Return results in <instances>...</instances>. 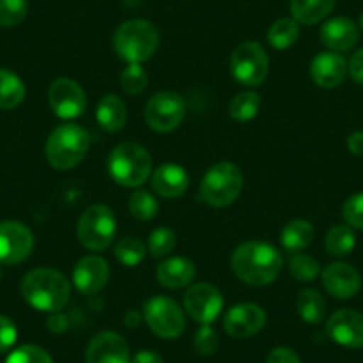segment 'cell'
<instances>
[{"label": "cell", "instance_id": "1", "mask_svg": "<svg viewBox=\"0 0 363 363\" xmlns=\"http://www.w3.org/2000/svg\"><path fill=\"white\" fill-rule=\"evenodd\" d=\"M284 267L281 253L272 244L250 240L235 247L232 255V271L240 281L253 287H264L280 277Z\"/></svg>", "mask_w": 363, "mask_h": 363}, {"label": "cell", "instance_id": "2", "mask_svg": "<svg viewBox=\"0 0 363 363\" xmlns=\"http://www.w3.org/2000/svg\"><path fill=\"white\" fill-rule=\"evenodd\" d=\"M20 292L33 308L57 313L68 305L72 285L62 272L50 267H40L33 269L23 277Z\"/></svg>", "mask_w": 363, "mask_h": 363}, {"label": "cell", "instance_id": "3", "mask_svg": "<svg viewBox=\"0 0 363 363\" xmlns=\"http://www.w3.org/2000/svg\"><path fill=\"white\" fill-rule=\"evenodd\" d=\"M160 43L159 29L143 18L127 20L113 36L114 52L128 65H143L150 61Z\"/></svg>", "mask_w": 363, "mask_h": 363}, {"label": "cell", "instance_id": "4", "mask_svg": "<svg viewBox=\"0 0 363 363\" xmlns=\"http://www.w3.org/2000/svg\"><path fill=\"white\" fill-rule=\"evenodd\" d=\"M91 146L89 132L79 123H62L47 139V160L54 169L68 171L84 160Z\"/></svg>", "mask_w": 363, "mask_h": 363}, {"label": "cell", "instance_id": "5", "mask_svg": "<svg viewBox=\"0 0 363 363\" xmlns=\"http://www.w3.org/2000/svg\"><path fill=\"white\" fill-rule=\"evenodd\" d=\"M107 169L118 186L139 187L152 177V155L139 143H120L107 159Z\"/></svg>", "mask_w": 363, "mask_h": 363}, {"label": "cell", "instance_id": "6", "mask_svg": "<svg viewBox=\"0 0 363 363\" xmlns=\"http://www.w3.org/2000/svg\"><path fill=\"white\" fill-rule=\"evenodd\" d=\"M242 171L233 162H218L205 173L200 184V196L207 205L223 208L232 205L242 193Z\"/></svg>", "mask_w": 363, "mask_h": 363}, {"label": "cell", "instance_id": "7", "mask_svg": "<svg viewBox=\"0 0 363 363\" xmlns=\"http://www.w3.org/2000/svg\"><path fill=\"white\" fill-rule=\"evenodd\" d=\"M116 235V216L107 205H91L80 216L77 225L79 242L89 251H104Z\"/></svg>", "mask_w": 363, "mask_h": 363}, {"label": "cell", "instance_id": "8", "mask_svg": "<svg viewBox=\"0 0 363 363\" xmlns=\"http://www.w3.org/2000/svg\"><path fill=\"white\" fill-rule=\"evenodd\" d=\"M230 69L237 82L257 87L269 75V57L264 47L257 41H242L237 45L230 57Z\"/></svg>", "mask_w": 363, "mask_h": 363}, {"label": "cell", "instance_id": "9", "mask_svg": "<svg viewBox=\"0 0 363 363\" xmlns=\"http://www.w3.org/2000/svg\"><path fill=\"white\" fill-rule=\"evenodd\" d=\"M145 320L159 338L173 340L186 330V317L177 301L166 296H153L145 305Z\"/></svg>", "mask_w": 363, "mask_h": 363}, {"label": "cell", "instance_id": "10", "mask_svg": "<svg viewBox=\"0 0 363 363\" xmlns=\"http://www.w3.org/2000/svg\"><path fill=\"white\" fill-rule=\"evenodd\" d=\"M186 116V102L174 91H160L148 100L145 120L152 130L166 134L180 127Z\"/></svg>", "mask_w": 363, "mask_h": 363}, {"label": "cell", "instance_id": "11", "mask_svg": "<svg viewBox=\"0 0 363 363\" xmlns=\"http://www.w3.org/2000/svg\"><path fill=\"white\" fill-rule=\"evenodd\" d=\"M48 104L54 114L61 120H75L82 116L87 107L86 91L73 79L54 80L48 87Z\"/></svg>", "mask_w": 363, "mask_h": 363}, {"label": "cell", "instance_id": "12", "mask_svg": "<svg viewBox=\"0 0 363 363\" xmlns=\"http://www.w3.org/2000/svg\"><path fill=\"white\" fill-rule=\"evenodd\" d=\"M34 235L23 223H0V265H16L30 257Z\"/></svg>", "mask_w": 363, "mask_h": 363}, {"label": "cell", "instance_id": "13", "mask_svg": "<svg viewBox=\"0 0 363 363\" xmlns=\"http://www.w3.org/2000/svg\"><path fill=\"white\" fill-rule=\"evenodd\" d=\"M187 313L200 324H211L223 310V296L218 287L211 284H196L187 289L184 296Z\"/></svg>", "mask_w": 363, "mask_h": 363}, {"label": "cell", "instance_id": "14", "mask_svg": "<svg viewBox=\"0 0 363 363\" xmlns=\"http://www.w3.org/2000/svg\"><path fill=\"white\" fill-rule=\"evenodd\" d=\"M267 323L264 308L255 303H240L225 313L223 328L233 338H250L260 333Z\"/></svg>", "mask_w": 363, "mask_h": 363}, {"label": "cell", "instance_id": "15", "mask_svg": "<svg viewBox=\"0 0 363 363\" xmlns=\"http://www.w3.org/2000/svg\"><path fill=\"white\" fill-rule=\"evenodd\" d=\"M326 333L335 344L349 349L363 347V313L356 310H338L328 319Z\"/></svg>", "mask_w": 363, "mask_h": 363}, {"label": "cell", "instance_id": "16", "mask_svg": "<svg viewBox=\"0 0 363 363\" xmlns=\"http://www.w3.org/2000/svg\"><path fill=\"white\" fill-rule=\"evenodd\" d=\"M111 277L109 264L100 255H86L73 267V284L86 296L99 294Z\"/></svg>", "mask_w": 363, "mask_h": 363}, {"label": "cell", "instance_id": "17", "mask_svg": "<svg viewBox=\"0 0 363 363\" xmlns=\"http://www.w3.org/2000/svg\"><path fill=\"white\" fill-rule=\"evenodd\" d=\"M127 340L116 331H102L91 338L86 349V363H130Z\"/></svg>", "mask_w": 363, "mask_h": 363}, {"label": "cell", "instance_id": "18", "mask_svg": "<svg viewBox=\"0 0 363 363\" xmlns=\"http://www.w3.org/2000/svg\"><path fill=\"white\" fill-rule=\"evenodd\" d=\"M323 285L330 296L337 299H351L362 289L359 272L345 262H333L320 274Z\"/></svg>", "mask_w": 363, "mask_h": 363}, {"label": "cell", "instance_id": "19", "mask_svg": "<svg viewBox=\"0 0 363 363\" xmlns=\"http://www.w3.org/2000/svg\"><path fill=\"white\" fill-rule=\"evenodd\" d=\"M347 75V62L338 52H320L310 65V77L319 87L333 89L340 86Z\"/></svg>", "mask_w": 363, "mask_h": 363}, {"label": "cell", "instance_id": "20", "mask_svg": "<svg viewBox=\"0 0 363 363\" xmlns=\"http://www.w3.org/2000/svg\"><path fill=\"white\" fill-rule=\"evenodd\" d=\"M319 36L324 47L330 48L331 52H347L358 43L359 27L351 18L337 16L324 22Z\"/></svg>", "mask_w": 363, "mask_h": 363}, {"label": "cell", "instance_id": "21", "mask_svg": "<svg viewBox=\"0 0 363 363\" xmlns=\"http://www.w3.org/2000/svg\"><path fill=\"white\" fill-rule=\"evenodd\" d=\"M150 178H152V189L167 200L180 198L189 187V174L178 164H162L152 171Z\"/></svg>", "mask_w": 363, "mask_h": 363}, {"label": "cell", "instance_id": "22", "mask_svg": "<svg viewBox=\"0 0 363 363\" xmlns=\"http://www.w3.org/2000/svg\"><path fill=\"white\" fill-rule=\"evenodd\" d=\"M196 277V265L184 257H171L157 265V280L162 287L178 291L193 284Z\"/></svg>", "mask_w": 363, "mask_h": 363}, {"label": "cell", "instance_id": "23", "mask_svg": "<svg viewBox=\"0 0 363 363\" xmlns=\"http://www.w3.org/2000/svg\"><path fill=\"white\" fill-rule=\"evenodd\" d=\"M96 121L106 132H120L127 123V106L118 95H106L96 106Z\"/></svg>", "mask_w": 363, "mask_h": 363}, {"label": "cell", "instance_id": "24", "mask_svg": "<svg viewBox=\"0 0 363 363\" xmlns=\"http://www.w3.org/2000/svg\"><path fill=\"white\" fill-rule=\"evenodd\" d=\"M313 235H315V232H313V226L308 221L292 219L281 230L280 240L285 251L298 255L313 242Z\"/></svg>", "mask_w": 363, "mask_h": 363}, {"label": "cell", "instance_id": "25", "mask_svg": "<svg viewBox=\"0 0 363 363\" xmlns=\"http://www.w3.org/2000/svg\"><path fill=\"white\" fill-rule=\"evenodd\" d=\"M335 8V0H291V15L301 26L323 22Z\"/></svg>", "mask_w": 363, "mask_h": 363}, {"label": "cell", "instance_id": "26", "mask_svg": "<svg viewBox=\"0 0 363 363\" xmlns=\"http://www.w3.org/2000/svg\"><path fill=\"white\" fill-rule=\"evenodd\" d=\"M26 99V86L16 73L0 68V109L13 111Z\"/></svg>", "mask_w": 363, "mask_h": 363}, {"label": "cell", "instance_id": "27", "mask_svg": "<svg viewBox=\"0 0 363 363\" xmlns=\"http://www.w3.org/2000/svg\"><path fill=\"white\" fill-rule=\"evenodd\" d=\"M296 310L301 315V319L308 324H319L326 315V301L323 294L315 289H305L299 292L296 299Z\"/></svg>", "mask_w": 363, "mask_h": 363}, {"label": "cell", "instance_id": "28", "mask_svg": "<svg viewBox=\"0 0 363 363\" xmlns=\"http://www.w3.org/2000/svg\"><path fill=\"white\" fill-rule=\"evenodd\" d=\"M299 23L294 18H278L267 30V41L277 50H287L298 41Z\"/></svg>", "mask_w": 363, "mask_h": 363}, {"label": "cell", "instance_id": "29", "mask_svg": "<svg viewBox=\"0 0 363 363\" xmlns=\"http://www.w3.org/2000/svg\"><path fill=\"white\" fill-rule=\"evenodd\" d=\"M326 251L333 257H347L356 246L354 232L349 225H337L326 233L324 239Z\"/></svg>", "mask_w": 363, "mask_h": 363}, {"label": "cell", "instance_id": "30", "mask_svg": "<svg viewBox=\"0 0 363 363\" xmlns=\"http://www.w3.org/2000/svg\"><path fill=\"white\" fill-rule=\"evenodd\" d=\"M262 106V99L257 91H244V93H239L232 99L228 107L230 116L235 121H240V123H246V121H251L258 114Z\"/></svg>", "mask_w": 363, "mask_h": 363}, {"label": "cell", "instance_id": "31", "mask_svg": "<svg viewBox=\"0 0 363 363\" xmlns=\"http://www.w3.org/2000/svg\"><path fill=\"white\" fill-rule=\"evenodd\" d=\"M114 257L121 265L135 267L146 257V246L135 237H125L114 246Z\"/></svg>", "mask_w": 363, "mask_h": 363}, {"label": "cell", "instance_id": "32", "mask_svg": "<svg viewBox=\"0 0 363 363\" xmlns=\"http://www.w3.org/2000/svg\"><path fill=\"white\" fill-rule=\"evenodd\" d=\"M128 211L139 221H150L159 212V203L148 191H135L128 198Z\"/></svg>", "mask_w": 363, "mask_h": 363}, {"label": "cell", "instance_id": "33", "mask_svg": "<svg viewBox=\"0 0 363 363\" xmlns=\"http://www.w3.org/2000/svg\"><path fill=\"white\" fill-rule=\"evenodd\" d=\"M289 271H291L292 278H296L301 284H308V281H313L320 274V265L310 255L298 253L291 258Z\"/></svg>", "mask_w": 363, "mask_h": 363}, {"label": "cell", "instance_id": "34", "mask_svg": "<svg viewBox=\"0 0 363 363\" xmlns=\"http://www.w3.org/2000/svg\"><path fill=\"white\" fill-rule=\"evenodd\" d=\"M120 86L127 95H141L148 87V73L141 65H128L120 73Z\"/></svg>", "mask_w": 363, "mask_h": 363}, {"label": "cell", "instance_id": "35", "mask_svg": "<svg viewBox=\"0 0 363 363\" xmlns=\"http://www.w3.org/2000/svg\"><path fill=\"white\" fill-rule=\"evenodd\" d=\"M29 0H0V27H15L26 20Z\"/></svg>", "mask_w": 363, "mask_h": 363}, {"label": "cell", "instance_id": "36", "mask_svg": "<svg viewBox=\"0 0 363 363\" xmlns=\"http://www.w3.org/2000/svg\"><path fill=\"white\" fill-rule=\"evenodd\" d=\"M177 246V235L171 228H157L150 233L148 251L153 258H164Z\"/></svg>", "mask_w": 363, "mask_h": 363}, {"label": "cell", "instance_id": "37", "mask_svg": "<svg viewBox=\"0 0 363 363\" xmlns=\"http://www.w3.org/2000/svg\"><path fill=\"white\" fill-rule=\"evenodd\" d=\"M6 363H54V359H52V356L48 354L43 347H40V345L27 344L15 349V351L8 356Z\"/></svg>", "mask_w": 363, "mask_h": 363}, {"label": "cell", "instance_id": "38", "mask_svg": "<svg viewBox=\"0 0 363 363\" xmlns=\"http://www.w3.org/2000/svg\"><path fill=\"white\" fill-rule=\"evenodd\" d=\"M219 337L216 333L214 328L211 324H201L200 330L194 333L193 338V347L198 354L201 356H211L218 351Z\"/></svg>", "mask_w": 363, "mask_h": 363}, {"label": "cell", "instance_id": "39", "mask_svg": "<svg viewBox=\"0 0 363 363\" xmlns=\"http://www.w3.org/2000/svg\"><path fill=\"white\" fill-rule=\"evenodd\" d=\"M342 216L351 228L363 230V193H356L345 200Z\"/></svg>", "mask_w": 363, "mask_h": 363}, {"label": "cell", "instance_id": "40", "mask_svg": "<svg viewBox=\"0 0 363 363\" xmlns=\"http://www.w3.org/2000/svg\"><path fill=\"white\" fill-rule=\"evenodd\" d=\"M18 330L9 317L0 315V352H6L15 345Z\"/></svg>", "mask_w": 363, "mask_h": 363}, {"label": "cell", "instance_id": "41", "mask_svg": "<svg viewBox=\"0 0 363 363\" xmlns=\"http://www.w3.org/2000/svg\"><path fill=\"white\" fill-rule=\"evenodd\" d=\"M265 363H301V358L291 347H277L269 352Z\"/></svg>", "mask_w": 363, "mask_h": 363}, {"label": "cell", "instance_id": "42", "mask_svg": "<svg viewBox=\"0 0 363 363\" xmlns=\"http://www.w3.org/2000/svg\"><path fill=\"white\" fill-rule=\"evenodd\" d=\"M347 72L356 84L363 86V48L354 52L347 65Z\"/></svg>", "mask_w": 363, "mask_h": 363}, {"label": "cell", "instance_id": "43", "mask_svg": "<svg viewBox=\"0 0 363 363\" xmlns=\"http://www.w3.org/2000/svg\"><path fill=\"white\" fill-rule=\"evenodd\" d=\"M347 150L358 159H363V132H352L347 138Z\"/></svg>", "mask_w": 363, "mask_h": 363}, {"label": "cell", "instance_id": "44", "mask_svg": "<svg viewBox=\"0 0 363 363\" xmlns=\"http://www.w3.org/2000/svg\"><path fill=\"white\" fill-rule=\"evenodd\" d=\"M130 363H164L162 356L155 351H139Z\"/></svg>", "mask_w": 363, "mask_h": 363}, {"label": "cell", "instance_id": "45", "mask_svg": "<svg viewBox=\"0 0 363 363\" xmlns=\"http://www.w3.org/2000/svg\"><path fill=\"white\" fill-rule=\"evenodd\" d=\"M359 30H362V33H363V13H362V15H359Z\"/></svg>", "mask_w": 363, "mask_h": 363}]
</instances>
